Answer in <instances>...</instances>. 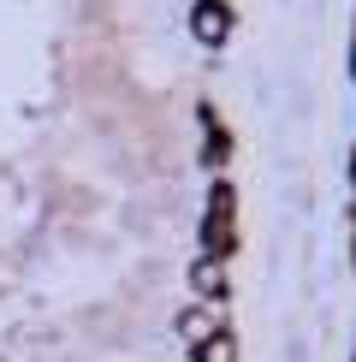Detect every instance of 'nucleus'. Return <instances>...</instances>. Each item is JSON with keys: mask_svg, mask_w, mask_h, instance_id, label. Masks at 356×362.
<instances>
[{"mask_svg": "<svg viewBox=\"0 0 356 362\" xmlns=\"http://www.w3.org/2000/svg\"><path fill=\"white\" fill-rule=\"evenodd\" d=\"M190 30H196V42L220 48V42H226V30H232V18H226V6H220V0H196V12H190Z\"/></svg>", "mask_w": 356, "mask_h": 362, "instance_id": "obj_1", "label": "nucleus"}, {"mask_svg": "<svg viewBox=\"0 0 356 362\" xmlns=\"http://www.w3.org/2000/svg\"><path fill=\"white\" fill-rule=\"evenodd\" d=\"M178 333H184L190 344H208L220 333V315L214 309H184V315H178Z\"/></svg>", "mask_w": 356, "mask_h": 362, "instance_id": "obj_2", "label": "nucleus"}, {"mask_svg": "<svg viewBox=\"0 0 356 362\" xmlns=\"http://www.w3.org/2000/svg\"><path fill=\"white\" fill-rule=\"evenodd\" d=\"M190 279H196V291H202V297H220V291H226V274H220V262H214V255L190 267Z\"/></svg>", "mask_w": 356, "mask_h": 362, "instance_id": "obj_3", "label": "nucleus"}, {"mask_svg": "<svg viewBox=\"0 0 356 362\" xmlns=\"http://www.w3.org/2000/svg\"><path fill=\"white\" fill-rule=\"evenodd\" d=\"M202 362H232V339H226V333H214V339L202 344Z\"/></svg>", "mask_w": 356, "mask_h": 362, "instance_id": "obj_4", "label": "nucleus"}]
</instances>
